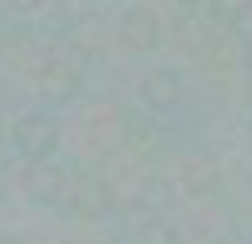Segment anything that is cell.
I'll return each instance as SVG.
<instances>
[{"mask_svg":"<svg viewBox=\"0 0 252 244\" xmlns=\"http://www.w3.org/2000/svg\"><path fill=\"white\" fill-rule=\"evenodd\" d=\"M124 34H128L132 41H145V46H149V41L157 37V17H153L145 4L128 8V13H124Z\"/></svg>","mask_w":252,"mask_h":244,"instance_id":"6da1fadb","label":"cell"},{"mask_svg":"<svg viewBox=\"0 0 252 244\" xmlns=\"http://www.w3.org/2000/svg\"><path fill=\"white\" fill-rule=\"evenodd\" d=\"M211 8L223 21H232V17H244V8H248V0H211Z\"/></svg>","mask_w":252,"mask_h":244,"instance_id":"7a4b0ae2","label":"cell"},{"mask_svg":"<svg viewBox=\"0 0 252 244\" xmlns=\"http://www.w3.org/2000/svg\"><path fill=\"white\" fill-rule=\"evenodd\" d=\"M8 8H13V13H37L41 4H46V0H4Z\"/></svg>","mask_w":252,"mask_h":244,"instance_id":"3957f363","label":"cell"}]
</instances>
